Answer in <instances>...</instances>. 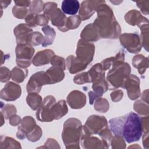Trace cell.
Here are the masks:
<instances>
[{
  "mask_svg": "<svg viewBox=\"0 0 149 149\" xmlns=\"http://www.w3.org/2000/svg\"><path fill=\"white\" fill-rule=\"evenodd\" d=\"M11 78V72L5 66L1 67V82L4 83L8 81Z\"/></svg>",
  "mask_w": 149,
  "mask_h": 149,
  "instance_id": "40",
  "label": "cell"
},
{
  "mask_svg": "<svg viewBox=\"0 0 149 149\" xmlns=\"http://www.w3.org/2000/svg\"><path fill=\"white\" fill-rule=\"evenodd\" d=\"M42 136V130L38 126L34 127L31 132H30L26 136L27 139L30 141H36L38 140Z\"/></svg>",
  "mask_w": 149,
  "mask_h": 149,
  "instance_id": "33",
  "label": "cell"
},
{
  "mask_svg": "<svg viewBox=\"0 0 149 149\" xmlns=\"http://www.w3.org/2000/svg\"><path fill=\"white\" fill-rule=\"evenodd\" d=\"M132 64L134 68L138 69L139 73L143 74L145 72L146 69L148 68V58L142 55H137L133 57Z\"/></svg>",
  "mask_w": 149,
  "mask_h": 149,
  "instance_id": "25",
  "label": "cell"
},
{
  "mask_svg": "<svg viewBox=\"0 0 149 149\" xmlns=\"http://www.w3.org/2000/svg\"><path fill=\"white\" fill-rule=\"evenodd\" d=\"M130 72L131 68L127 63L115 62L107 74L108 88L113 90L122 87L125 80L130 75Z\"/></svg>",
  "mask_w": 149,
  "mask_h": 149,
  "instance_id": "4",
  "label": "cell"
},
{
  "mask_svg": "<svg viewBox=\"0 0 149 149\" xmlns=\"http://www.w3.org/2000/svg\"><path fill=\"white\" fill-rule=\"evenodd\" d=\"M50 63L52 65L59 66L62 68L63 70H65V68H66L65 60L64 59V58L62 57H60L57 55H54L52 58Z\"/></svg>",
  "mask_w": 149,
  "mask_h": 149,
  "instance_id": "39",
  "label": "cell"
},
{
  "mask_svg": "<svg viewBox=\"0 0 149 149\" xmlns=\"http://www.w3.org/2000/svg\"><path fill=\"white\" fill-rule=\"evenodd\" d=\"M66 65L69 72L72 73H76L85 69L87 65L80 62L73 55H69L66 59Z\"/></svg>",
  "mask_w": 149,
  "mask_h": 149,
  "instance_id": "22",
  "label": "cell"
},
{
  "mask_svg": "<svg viewBox=\"0 0 149 149\" xmlns=\"http://www.w3.org/2000/svg\"><path fill=\"white\" fill-rule=\"evenodd\" d=\"M1 112L3 114L4 118L6 119H9L11 116L16 113V109L13 105L12 104H6L4 107H2Z\"/></svg>",
  "mask_w": 149,
  "mask_h": 149,
  "instance_id": "38",
  "label": "cell"
},
{
  "mask_svg": "<svg viewBox=\"0 0 149 149\" xmlns=\"http://www.w3.org/2000/svg\"><path fill=\"white\" fill-rule=\"evenodd\" d=\"M36 125V123L32 117L30 116H25L22 120L21 125L18 127L16 137L19 139H25L27 134L34 129Z\"/></svg>",
  "mask_w": 149,
  "mask_h": 149,
  "instance_id": "16",
  "label": "cell"
},
{
  "mask_svg": "<svg viewBox=\"0 0 149 149\" xmlns=\"http://www.w3.org/2000/svg\"><path fill=\"white\" fill-rule=\"evenodd\" d=\"M12 13L15 17L17 19H23L27 16L28 9L24 7H21L18 6H14L12 8Z\"/></svg>",
  "mask_w": 149,
  "mask_h": 149,
  "instance_id": "34",
  "label": "cell"
},
{
  "mask_svg": "<svg viewBox=\"0 0 149 149\" xmlns=\"http://www.w3.org/2000/svg\"><path fill=\"white\" fill-rule=\"evenodd\" d=\"M33 32V30L27 24H20L14 29L13 33L16 36L17 44H24L28 36Z\"/></svg>",
  "mask_w": 149,
  "mask_h": 149,
  "instance_id": "19",
  "label": "cell"
},
{
  "mask_svg": "<svg viewBox=\"0 0 149 149\" xmlns=\"http://www.w3.org/2000/svg\"><path fill=\"white\" fill-rule=\"evenodd\" d=\"M21 93V87L19 84L9 81L1 90L0 97L2 100L7 101H12L19 98Z\"/></svg>",
  "mask_w": 149,
  "mask_h": 149,
  "instance_id": "13",
  "label": "cell"
},
{
  "mask_svg": "<svg viewBox=\"0 0 149 149\" xmlns=\"http://www.w3.org/2000/svg\"><path fill=\"white\" fill-rule=\"evenodd\" d=\"M100 1H84L81 3L79 9V17L81 20L89 19L96 10Z\"/></svg>",
  "mask_w": 149,
  "mask_h": 149,
  "instance_id": "15",
  "label": "cell"
},
{
  "mask_svg": "<svg viewBox=\"0 0 149 149\" xmlns=\"http://www.w3.org/2000/svg\"><path fill=\"white\" fill-rule=\"evenodd\" d=\"M34 49L30 44H19L16 48V63L22 68H26L31 65Z\"/></svg>",
  "mask_w": 149,
  "mask_h": 149,
  "instance_id": "6",
  "label": "cell"
},
{
  "mask_svg": "<svg viewBox=\"0 0 149 149\" xmlns=\"http://www.w3.org/2000/svg\"><path fill=\"white\" fill-rule=\"evenodd\" d=\"M27 73V69L22 70L17 67H15L11 70V79L17 83H21L24 81Z\"/></svg>",
  "mask_w": 149,
  "mask_h": 149,
  "instance_id": "28",
  "label": "cell"
},
{
  "mask_svg": "<svg viewBox=\"0 0 149 149\" xmlns=\"http://www.w3.org/2000/svg\"><path fill=\"white\" fill-rule=\"evenodd\" d=\"M81 19L79 16H73L67 18L66 22V29L68 31L69 29H76L81 23Z\"/></svg>",
  "mask_w": 149,
  "mask_h": 149,
  "instance_id": "32",
  "label": "cell"
},
{
  "mask_svg": "<svg viewBox=\"0 0 149 149\" xmlns=\"http://www.w3.org/2000/svg\"><path fill=\"white\" fill-rule=\"evenodd\" d=\"M44 41V37L38 31L32 32L29 34L28 37L26 39V43L30 44L31 45H38L39 44H41Z\"/></svg>",
  "mask_w": 149,
  "mask_h": 149,
  "instance_id": "29",
  "label": "cell"
},
{
  "mask_svg": "<svg viewBox=\"0 0 149 149\" xmlns=\"http://www.w3.org/2000/svg\"><path fill=\"white\" fill-rule=\"evenodd\" d=\"M85 130L89 134H99L104 129L108 127V123L103 116L91 115L87 120L84 126Z\"/></svg>",
  "mask_w": 149,
  "mask_h": 149,
  "instance_id": "9",
  "label": "cell"
},
{
  "mask_svg": "<svg viewBox=\"0 0 149 149\" xmlns=\"http://www.w3.org/2000/svg\"><path fill=\"white\" fill-rule=\"evenodd\" d=\"M68 109L65 100L55 102L52 107V114L54 119H59L68 113Z\"/></svg>",
  "mask_w": 149,
  "mask_h": 149,
  "instance_id": "24",
  "label": "cell"
},
{
  "mask_svg": "<svg viewBox=\"0 0 149 149\" xmlns=\"http://www.w3.org/2000/svg\"><path fill=\"white\" fill-rule=\"evenodd\" d=\"M56 102L54 96L48 95L42 101V105L36 112V117L41 122H52L54 118L52 114V107Z\"/></svg>",
  "mask_w": 149,
  "mask_h": 149,
  "instance_id": "8",
  "label": "cell"
},
{
  "mask_svg": "<svg viewBox=\"0 0 149 149\" xmlns=\"http://www.w3.org/2000/svg\"><path fill=\"white\" fill-rule=\"evenodd\" d=\"M63 70L62 68L57 66L52 65L49 68L45 73L49 79L50 84H55L62 81L65 77Z\"/></svg>",
  "mask_w": 149,
  "mask_h": 149,
  "instance_id": "21",
  "label": "cell"
},
{
  "mask_svg": "<svg viewBox=\"0 0 149 149\" xmlns=\"http://www.w3.org/2000/svg\"><path fill=\"white\" fill-rule=\"evenodd\" d=\"M54 56L52 50L47 49L38 52L32 59L33 64L36 66H42L49 63Z\"/></svg>",
  "mask_w": 149,
  "mask_h": 149,
  "instance_id": "18",
  "label": "cell"
},
{
  "mask_svg": "<svg viewBox=\"0 0 149 149\" xmlns=\"http://www.w3.org/2000/svg\"><path fill=\"white\" fill-rule=\"evenodd\" d=\"M94 108L96 111L100 112H106L109 109L108 101L105 98L100 97L95 102Z\"/></svg>",
  "mask_w": 149,
  "mask_h": 149,
  "instance_id": "31",
  "label": "cell"
},
{
  "mask_svg": "<svg viewBox=\"0 0 149 149\" xmlns=\"http://www.w3.org/2000/svg\"><path fill=\"white\" fill-rule=\"evenodd\" d=\"M94 49L95 47L93 44L80 39L77 43L76 58L87 66L93 59Z\"/></svg>",
  "mask_w": 149,
  "mask_h": 149,
  "instance_id": "7",
  "label": "cell"
},
{
  "mask_svg": "<svg viewBox=\"0 0 149 149\" xmlns=\"http://www.w3.org/2000/svg\"><path fill=\"white\" fill-rule=\"evenodd\" d=\"M49 79L44 71L38 72L33 74L27 82L26 88L29 93H38L43 85L49 84Z\"/></svg>",
  "mask_w": 149,
  "mask_h": 149,
  "instance_id": "10",
  "label": "cell"
},
{
  "mask_svg": "<svg viewBox=\"0 0 149 149\" xmlns=\"http://www.w3.org/2000/svg\"><path fill=\"white\" fill-rule=\"evenodd\" d=\"M80 37L83 40L87 42L96 41L101 38L98 29L93 23H90L84 27L81 31Z\"/></svg>",
  "mask_w": 149,
  "mask_h": 149,
  "instance_id": "20",
  "label": "cell"
},
{
  "mask_svg": "<svg viewBox=\"0 0 149 149\" xmlns=\"http://www.w3.org/2000/svg\"><path fill=\"white\" fill-rule=\"evenodd\" d=\"M41 29L45 34L44 41L41 44L42 46L47 47L49 45L52 44L55 37V31L54 29L51 28L49 26H45L43 27Z\"/></svg>",
  "mask_w": 149,
  "mask_h": 149,
  "instance_id": "27",
  "label": "cell"
},
{
  "mask_svg": "<svg viewBox=\"0 0 149 149\" xmlns=\"http://www.w3.org/2000/svg\"><path fill=\"white\" fill-rule=\"evenodd\" d=\"M9 123L11 125L14 126L19 125L22 122V119L18 115H16V114H14L12 116H11L9 118Z\"/></svg>",
  "mask_w": 149,
  "mask_h": 149,
  "instance_id": "46",
  "label": "cell"
},
{
  "mask_svg": "<svg viewBox=\"0 0 149 149\" xmlns=\"http://www.w3.org/2000/svg\"><path fill=\"white\" fill-rule=\"evenodd\" d=\"M44 2L42 1H31L29 10L31 13L38 14L43 10Z\"/></svg>",
  "mask_w": 149,
  "mask_h": 149,
  "instance_id": "35",
  "label": "cell"
},
{
  "mask_svg": "<svg viewBox=\"0 0 149 149\" xmlns=\"http://www.w3.org/2000/svg\"><path fill=\"white\" fill-rule=\"evenodd\" d=\"M67 102L73 109H80L86 103V95L78 90L71 91L67 97Z\"/></svg>",
  "mask_w": 149,
  "mask_h": 149,
  "instance_id": "14",
  "label": "cell"
},
{
  "mask_svg": "<svg viewBox=\"0 0 149 149\" xmlns=\"http://www.w3.org/2000/svg\"><path fill=\"white\" fill-rule=\"evenodd\" d=\"M36 15L37 14L30 13L27 15L25 18V21L27 24L30 27H34L37 26L36 23Z\"/></svg>",
  "mask_w": 149,
  "mask_h": 149,
  "instance_id": "41",
  "label": "cell"
},
{
  "mask_svg": "<svg viewBox=\"0 0 149 149\" xmlns=\"http://www.w3.org/2000/svg\"><path fill=\"white\" fill-rule=\"evenodd\" d=\"M95 11L97 12V17L93 24L98 29L101 38L112 39L118 38L121 29L111 8L104 1H100Z\"/></svg>",
  "mask_w": 149,
  "mask_h": 149,
  "instance_id": "2",
  "label": "cell"
},
{
  "mask_svg": "<svg viewBox=\"0 0 149 149\" xmlns=\"http://www.w3.org/2000/svg\"><path fill=\"white\" fill-rule=\"evenodd\" d=\"M109 123L113 134L122 137L128 143L138 141L141 137V118L134 112H131L123 116L112 118L109 120Z\"/></svg>",
  "mask_w": 149,
  "mask_h": 149,
  "instance_id": "1",
  "label": "cell"
},
{
  "mask_svg": "<svg viewBox=\"0 0 149 149\" xmlns=\"http://www.w3.org/2000/svg\"><path fill=\"white\" fill-rule=\"evenodd\" d=\"M115 61V57H111L104 59L101 63L103 70L105 71L108 70L111 66H112Z\"/></svg>",
  "mask_w": 149,
  "mask_h": 149,
  "instance_id": "43",
  "label": "cell"
},
{
  "mask_svg": "<svg viewBox=\"0 0 149 149\" xmlns=\"http://www.w3.org/2000/svg\"><path fill=\"white\" fill-rule=\"evenodd\" d=\"M61 9L65 14L74 15L80 9V3L77 0H64L62 3Z\"/></svg>",
  "mask_w": 149,
  "mask_h": 149,
  "instance_id": "23",
  "label": "cell"
},
{
  "mask_svg": "<svg viewBox=\"0 0 149 149\" xmlns=\"http://www.w3.org/2000/svg\"><path fill=\"white\" fill-rule=\"evenodd\" d=\"M137 6L141 9V12L145 14V15H148V3L149 1H137L136 2Z\"/></svg>",
  "mask_w": 149,
  "mask_h": 149,
  "instance_id": "45",
  "label": "cell"
},
{
  "mask_svg": "<svg viewBox=\"0 0 149 149\" xmlns=\"http://www.w3.org/2000/svg\"><path fill=\"white\" fill-rule=\"evenodd\" d=\"M10 2H11L10 1H1V9H2L3 8H6Z\"/></svg>",
  "mask_w": 149,
  "mask_h": 149,
  "instance_id": "48",
  "label": "cell"
},
{
  "mask_svg": "<svg viewBox=\"0 0 149 149\" xmlns=\"http://www.w3.org/2000/svg\"><path fill=\"white\" fill-rule=\"evenodd\" d=\"M148 106L145 107L144 102L141 100H139L134 104V109L141 115H148Z\"/></svg>",
  "mask_w": 149,
  "mask_h": 149,
  "instance_id": "37",
  "label": "cell"
},
{
  "mask_svg": "<svg viewBox=\"0 0 149 149\" xmlns=\"http://www.w3.org/2000/svg\"><path fill=\"white\" fill-rule=\"evenodd\" d=\"M82 127L80 120L76 118H69L64 123L62 137L66 148H79Z\"/></svg>",
  "mask_w": 149,
  "mask_h": 149,
  "instance_id": "3",
  "label": "cell"
},
{
  "mask_svg": "<svg viewBox=\"0 0 149 149\" xmlns=\"http://www.w3.org/2000/svg\"><path fill=\"white\" fill-rule=\"evenodd\" d=\"M49 20V18L45 14L36 15V23L37 25L38 26H45L48 24Z\"/></svg>",
  "mask_w": 149,
  "mask_h": 149,
  "instance_id": "42",
  "label": "cell"
},
{
  "mask_svg": "<svg viewBox=\"0 0 149 149\" xmlns=\"http://www.w3.org/2000/svg\"><path fill=\"white\" fill-rule=\"evenodd\" d=\"M73 81L77 84H83L86 83H91V79L88 72H83L77 74L74 77Z\"/></svg>",
  "mask_w": 149,
  "mask_h": 149,
  "instance_id": "36",
  "label": "cell"
},
{
  "mask_svg": "<svg viewBox=\"0 0 149 149\" xmlns=\"http://www.w3.org/2000/svg\"><path fill=\"white\" fill-rule=\"evenodd\" d=\"M126 22L130 25H137L139 27L148 24V20L147 18L144 17L140 12L136 10H132L129 11L125 16Z\"/></svg>",
  "mask_w": 149,
  "mask_h": 149,
  "instance_id": "17",
  "label": "cell"
},
{
  "mask_svg": "<svg viewBox=\"0 0 149 149\" xmlns=\"http://www.w3.org/2000/svg\"><path fill=\"white\" fill-rule=\"evenodd\" d=\"M15 3L16 6L26 8L27 6H30L31 1H15Z\"/></svg>",
  "mask_w": 149,
  "mask_h": 149,
  "instance_id": "47",
  "label": "cell"
},
{
  "mask_svg": "<svg viewBox=\"0 0 149 149\" xmlns=\"http://www.w3.org/2000/svg\"><path fill=\"white\" fill-rule=\"evenodd\" d=\"M111 100L114 102H118L120 101L123 95V92L121 90H117L115 91H113L111 93Z\"/></svg>",
  "mask_w": 149,
  "mask_h": 149,
  "instance_id": "44",
  "label": "cell"
},
{
  "mask_svg": "<svg viewBox=\"0 0 149 149\" xmlns=\"http://www.w3.org/2000/svg\"><path fill=\"white\" fill-rule=\"evenodd\" d=\"M44 14L51 20L52 24L58 27L62 31H67L66 22L67 18L60 9L58 8L57 4L53 2H48L44 5Z\"/></svg>",
  "mask_w": 149,
  "mask_h": 149,
  "instance_id": "5",
  "label": "cell"
},
{
  "mask_svg": "<svg viewBox=\"0 0 149 149\" xmlns=\"http://www.w3.org/2000/svg\"><path fill=\"white\" fill-rule=\"evenodd\" d=\"M26 101L33 110L38 109L42 103L41 97L36 93H29L26 97Z\"/></svg>",
  "mask_w": 149,
  "mask_h": 149,
  "instance_id": "26",
  "label": "cell"
},
{
  "mask_svg": "<svg viewBox=\"0 0 149 149\" xmlns=\"http://www.w3.org/2000/svg\"><path fill=\"white\" fill-rule=\"evenodd\" d=\"M122 87L126 89L128 97L132 100L138 98L140 95V80L136 76L129 75L125 80Z\"/></svg>",
  "mask_w": 149,
  "mask_h": 149,
  "instance_id": "12",
  "label": "cell"
},
{
  "mask_svg": "<svg viewBox=\"0 0 149 149\" xmlns=\"http://www.w3.org/2000/svg\"><path fill=\"white\" fill-rule=\"evenodd\" d=\"M21 148L20 143L15 139L1 136V148Z\"/></svg>",
  "mask_w": 149,
  "mask_h": 149,
  "instance_id": "30",
  "label": "cell"
},
{
  "mask_svg": "<svg viewBox=\"0 0 149 149\" xmlns=\"http://www.w3.org/2000/svg\"><path fill=\"white\" fill-rule=\"evenodd\" d=\"M120 44L131 53H137L141 49L140 38L136 33H124L119 36Z\"/></svg>",
  "mask_w": 149,
  "mask_h": 149,
  "instance_id": "11",
  "label": "cell"
}]
</instances>
